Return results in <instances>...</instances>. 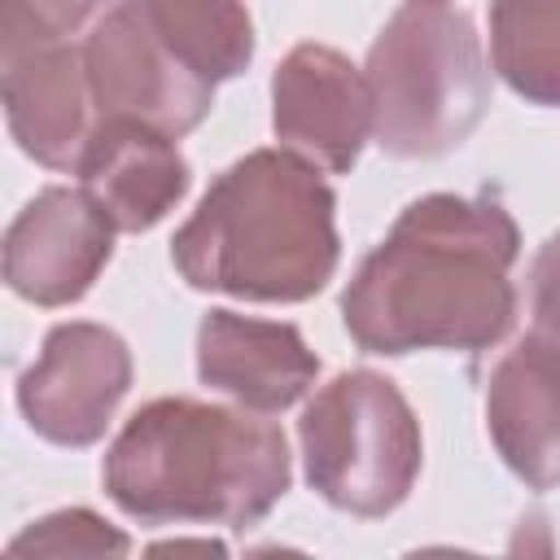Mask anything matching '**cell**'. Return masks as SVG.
Returning a JSON list of instances; mask_svg holds the SVG:
<instances>
[{"label":"cell","mask_w":560,"mask_h":560,"mask_svg":"<svg viewBox=\"0 0 560 560\" xmlns=\"http://www.w3.org/2000/svg\"><path fill=\"white\" fill-rule=\"evenodd\" d=\"M521 228L494 197H416L341 293V324L368 354L490 350L512 332Z\"/></svg>","instance_id":"cell-1"},{"label":"cell","mask_w":560,"mask_h":560,"mask_svg":"<svg viewBox=\"0 0 560 560\" xmlns=\"http://www.w3.org/2000/svg\"><path fill=\"white\" fill-rule=\"evenodd\" d=\"M105 494L140 525H258L289 490V442L249 407L153 398L109 442Z\"/></svg>","instance_id":"cell-2"},{"label":"cell","mask_w":560,"mask_h":560,"mask_svg":"<svg viewBox=\"0 0 560 560\" xmlns=\"http://www.w3.org/2000/svg\"><path fill=\"white\" fill-rule=\"evenodd\" d=\"M175 271L241 302H306L337 262V192L293 149H254L210 179L171 236Z\"/></svg>","instance_id":"cell-3"},{"label":"cell","mask_w":560,"mask_h":560,"mask_svg":"<svg viewBox=\"0 0 560 560\" xmlns=\"http://www.w3.org/2000/svg\"><path fill=\"white\" fill-rule=\"evenodd\" d=\"M376 144L394 158H438L464 144L490 109L481 35L464 9L411 0L368 48Z\"/></svg>","instance_id":"cell-4"},{"label":"cell","mask_w":560,"mask_h":560,"mask_svg":"<svg viewBox=\"0 0 560 560\" xmlns=\"http://www.w3.org/2000/svg\"><path fill=\"white\" fill-rule=\"evenodd\" d=\"M298 442L311 490L363 521L402 508L424 459L411 402L372 368H350L319 385L302 407Z\"/></svg>","instance_id":"cell-5"},{"label":"cell","mask_w":560,"mask_h":560,"mask_svg":"<svg viewBox=\"0 0 560 560\" xmlns=\"http://www.w3.org/2000/svg\"><path fill=\"white\" fill-rule=\"evenodd\" d=\"M96 118H136L179 140L214 105V83L197 79L153 31L144 0H114L83 35Z\"/></svg>","instance_id":"cell-6"},{"label":"cell","mask_w":560,"mask_h":560,"mask_svg":"<svg viewBox=\"0 0 560 560\" xmlns=\"http://www.w3.org/2000/svg\"><path fill=\"white\" fill-rule=\"evenodd\" d=\"M131 389L127 341L92 319L52 324L39 359L18 376V411L52 446H92Z\"/></svg>","instance_id":"cell-7"},{"label":"cell","mask_w":560,"mask_h":560,"mask_svg":"<svg viewBox=\"0 0 560 560\" xmlns=\"http://www.w3.org/2000/svg\"><path fill=\"white\" fill-rule=\"evenodd\" d=\"M114 232V219L83 184H48L4 232V284L35 306H70L105 271Z\"/></svg>","instance_id":"cell-8"},{"label":"cell","mask_w":560,"mask_h":560,"mask_svg":"<svg viewBox=\"0 0 560 560\" xmlns=\"http://www.w3.org/2000/svg\"><path fill=\"white\" fill-rule=\"evenodd\" d=\"M271 127L298 158L346 175L376 127L372 83L346 52L298 44L271 74Z\"/></svg>","instance_id":"cell-9"},{"label":"cell","mask_w":560,"mask_h":560,"mask_svg":"<svg viewBox=\"0 0 560 560\" xmlns=\"http://www.w3.org/2000/svg\"><path fill=\"white\" fill-rule=\"evenodd\" d=\"M9 136L48 171H74L96 127L79 39H0Z\"/></svg>","instance_id":"cell-10"},{"label":"cell","mask_w":560,"mask_h":560,"mask_svg":"<svg viewBox=\"0 0 560 560\" xmlns=\"http://www.w3.org/2000/svg\"><path fill=\"white\" fill-rule=\"evenodd\" d=\"M197 376L241 407L271 416L315 385L319 359L293 324L214 306L197 328Z\"/></svg>","instance_id":"cell-11"},{"label":"cell","mask_w":560,"mask_h":560,"mask_svg":"<svg viewBox=\"0 0 560 560\" xmlns=\"http://www.w3.org/2000/svg\"><path fill=\"white\" fill-rule=\"evenodd\" d=\"M486 429L516 481L560 486V350L525 332L486 381Z\"/></svg>","instance_id":"cell-12"},{"label":"cell","mask_w":560,"mask_h":560,"mask_svg":"<svg viewBox=\"0 0 560 560\" xmlns=\"http://www.w3.org/2000/svg\"><path fill=\"white\" fill-rule=\"evenodd\" d=\"M74 175L118 232L158 228L192 184L175 140L136 118H96Z\"/></svg>","instance_id":"cell-13"},{"label":"cell","mask_w":560,"mask_h":560,"mask_svg":"<svg viewBox=\"0 0 560 560\" xmlns=\"http://www.w3.org/2000/svg\"><path fill=\"white\" fill-rule=\"evenodd\" d=\"M162 44L206 83H223L254 61V22L245 0H144Z\"/></svg>","instance_id":"cell-14"},{"label":"cell","mask_w":560,"mask_h":560,"mask_svg":"<svg viewBox=\"0 0 560 560\" xmlns=\"http://www.w3.org/2000/svg\"><path fill=\"white\" fill-rule=\"evenodd\" d=\"M490 66L525 105L560 109V0H490Z\"/></svg>","instance_id":"cell-15"},{"label":"cell","mask_w":560,"mask_h":560,"mask_svg":"<svg viewBox=\"0 0 560 560\" xmlns=\"http://www.w3.org/2000/svg\"><path fill=\"white\" fill-rule=\"evenodd\" d=\"M131 538L114 529L105 516L92 508H61L35 525H26L13 542L9 556H127Z\"/></svg>","instance_id":"cell-16"},{"label":"cell","mask_w":560,"mask_h":560,"mask_svg":"<svg viewBox=\"0 0 560 560\" xmlns=\"http://www.w3.org/2000/svg\"><path fill=\"white\" fill-rule=\"evenodd\" d=\"M109 0H4L0 39H79Z\"/></svg>","instance_id":"cell-17"},{"label":"cell","mask_w":560,"mask_h":560,"mask_svg":"<svg viewBox=\"0 0 560 560\" xmlns=\"http://www.w3.org/2000/svg\"><path fill=\"white\" fill-rule=\"evenodd\" d=\"M529 332L560 350V232L529 267Z\"/></svg>","instance_id":"cell-18"},{"label":"cell","mask_w":560,"mask_h":560,"mask_svg":"<svg viewBox=\"0 0 560 560\" xmlns=\"http://www.w3.org/2000/svg\"><path fill=\"white\" fill-rule=\"evenodd\" d=\"M153 551H206V556L214 551V556H223L228 547H223V542H214V538H175V542H158Z\"/></svg>","instance_id":"cell-19"},{"label":"cell","mask_w":560,"mask_h":560,"mask_svg":"<svg viewBox=\"0 0 560 560\" xmlns=\"http://www.w3.org/2000/svg\"><path fill=\"white\" fill-rule=\"evenodd\" d=\"M433 4H446V0H433Z\"/></svg>","instance_id":"cell-20"}]
</instances>
